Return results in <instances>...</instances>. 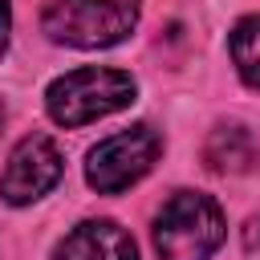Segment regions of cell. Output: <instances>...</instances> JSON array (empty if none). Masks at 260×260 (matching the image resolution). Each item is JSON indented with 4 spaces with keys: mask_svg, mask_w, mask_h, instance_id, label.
Listing matches in <instances>:
<instances>
[{
    "mask_svg": "<svg viewBox=\"0 0 260 260\" xmlns=\"http://www.w3.org/2000/svg\"><path fill=\"white\" fill-rule=\"evenodd\" d=\"M223 244V211L211 195L175 191L154 215V248L162 260H207Z\"/></svg>",
    "mask_w": 260,
    "mask_h": 260,
    "instance_id": "cell-1",
    "label": "cell"
},
{
    "mask_svg": "<svg viewBox=\"0 0 260 260\" xmlns=\"http://www.w3.org/2000/svg\"><path fill=\"white\" fill-rule=\"evenodd\" d=\"M130 102H134V77L122 69H98V65L57 77L45 93L49 118L57 126H85V122H98V118L130 106Z\"/></svg>",
    "mask_w": 260,
    "mask_h": 260,
    "instance_id": "cell-2",
    "label": "cell"
},
{
    "mask_svg": "<svg viewBox=\"0 0 260 260\" xmlns=\"http://www.w3.org/2000/svg\"><path fill=\"white\" fill-rule=\"evenodd\" d=\"M138 20V0H53L41 16L45 32L73 49L118 45Z\"/></svg>",
    "mask_w": 260,
    "mask_h": 260,
    "instance_id": "cell-3",
    "label": "cell"
},
{
    "mask_svg": "<svg viewBox=\"0 0 260 260\" xmlns=\"http://www.w3.org/2000/svg\"><path fill=\"white\" fill-rule=\"evenodd\" d=\"M158 150H162V138L146 122H138V126H130V130H122V134H114V138H106L89 150L85 179L102 195H118L154 167Z\"/></svg>",
    "mask_w": 260,
    "mask_h": 260,
    "instance_id": "cell-4",
    "label": "cell"
},
{
    "mask_svg": "<svg viewBox=\"0 0 260 260\" xmlns=\"http://www.w3.org/2000/svg\"><path fill=\"white\" fill-rule=\"evenodd\" d=\"M57 179H61V150L53 146L49 134H28L8 154V167L0 175V195H4V203L20 207V203H32L45 191H53Z\"/></svg>",
    "mask_w": 260,
    "mask_h": 260,
    "instance_id": "cell-5",
    "label": "cell"
},
{
    "mask_svg": "<svg viewBox=\"0 0 260 260\" xmlns=\"http://www.w3.org/2000/svg\"><path fill=\"white\" fill-rule=\"evenodd\" d=\"M53 260H138V248L114 219H85L57 244Z\"/></svg>",
    "mask_w": 260,
    "mask_h": 260,
    "instance_id": "cell-6",
    "label": "cell"
},
{
    "mask_svg": "<svg viewBox=\"0 0 260 260\" xmlns=\"http://www.w3.org/2000/svg\"><path fill=\"white\" fill-rule=\"evenodd\" d=\"M203 158L219 175H240L256 162V142L244 126H215L207 146H203Z\"/></svg>",
    "mask_w": 260,
    "mask_h": 260,
    "instance_id": "cell-7",
    "label": "cell"
},
{
    "mask_svg": "<svg viewBox=\"0 0 260 260\" xmlns=\"http://www.w3.org/2000/svg\"><path fill=\"white\" fill-rule=\"evenodd\" d=\"M232 61L240 69V77L260 89V16H244L232 28Z\"/></svg>",
    "mask_w": 260,
    "mask_h": 260,
    "instance_id": "cell-8",
    "label": "cell"
},
{
    "mask_svg": "<svg viewBox=\"0 0 260 260\" xmlns=\"http://www.w3.org/2000/svg\"><path fill=\"white\" fill-rule=\"evenodd\" d=\"M244 248H248V252L260 248V215H252V219L244 223Z\"/></svg>",
    "mask_w": 260,
    "mask_h": 260,
    "instance_id": "cell-9",
    "label": "cell"
},
{
    "mask_svg": "<svg viewBox=\"0 0 260 260\" xmlns=\"http://www.w3.org/2000/svg\"><path fill=\"white\" fill-rule=\"evenodd\" d=\"M8 24H12V16H8V0H0V53H4V45H8Z\"/></svg>",
    "mask_w": 260,
    "mask_h": 260,
    "instance_id": "cell-10",
    "label": "cell"
},
{
    "mask_svg": "<svg viewBox=\"0 0 260 260\" xmlns=\"http://www.w3.org/2000/svg\"><path fill=\"white\" fill-rule=\"evenodd\" d=\"M0 130H4V102H0Z\"/></svg>",
    "mask_w": 260,
    "mask_h": 260,
    "instance_id": "cell-11",
    "label": "cell"
}]
</instances>
